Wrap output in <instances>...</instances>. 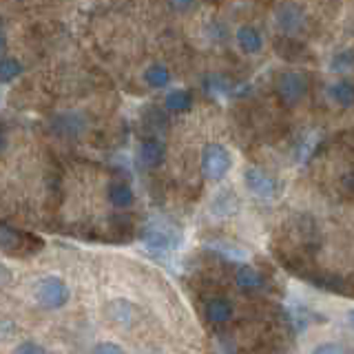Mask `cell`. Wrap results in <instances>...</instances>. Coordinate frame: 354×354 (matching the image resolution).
I'll return each instance as SVG.
<instances>
[{
	"mask_svg": "<svg viewBox=\"0 0 354 354\" xmlns=\"http://www.w3.org/2000/svg\"><path fill=\"white\" fill-rule=\"evenodd\" d=\"M42 246L44 241L31 232L0 224V252L11 254V257H29V254H36Z\"/></svg>",
	"mask_w": 354,
	"mask_h": 354,
	"instance_id": "1",
	"label": "cell"
},
{
	"mask_svg": "<svg viewBox=\"0 0 354 354\" xmlns=\"http://www.w3.org/2000/svg\"><path fill=\"white\" fill-rule=\"evenodd\" d=\"M33 297L40 308L44 310H60L69 304V286H66L60 277L49 274V277H42V279L36 283V290H33Z\"/></svg>",
	"mask_w": 354,
	"mask_h": 354,
	"instance_id": "2",
	"label": "cell"
},
{
	"mask_svg": "<svg viewBox=\"0 0 354 354\" xmlns=\"http://www.w3.org/2000/svg\"><path fill=\"white\" fill-rule=\"evenodd\" d=\"M232 166V160H230V153L226 147H221V144H208L202 153V171L208 180L213 182H219L224 180L226 173L230 171Z\"/></svg>",
	"mask_w": 354,
	"mask_h": 354,
	"instance_id": "3",
	"label": "cell"
},
{
	"mask_svg": "<svg viewBox=\"0 0 354 354\" xmlns=\"http://www.w3.org/2000/svg\"><path fill=\"white\" fill-rule=\"evenodd\" d=\"M306 88H308V84L301 73L283 71L279 77H277V91H279V97L290 106H295L299 100L306 95Z\"/></svg>",
	"mask_w": 354,
	"mask_h": 354,
	"instance_id": "4",
	"label": "cell"
},
{
	"mask_svg": "<svg viewBox=\"0 0 354 354\" xmlns=\"http://www.w3.org/2000/svg\"><path fill=\"white\" fill-rule=\"evenodd\" d=\"M232 313H235V308L224 297H208L204 301V319L215 330L226 328L232 321Z\"/></svg>",
	"mask_w": 354,
	"mask_h": 354,
	"instance_id": "5",
	"label": "cell"
},
{
	"mask_svg": "<svg viewBox=\"0 0 354 354\" xmlns=\"http://www.w3.org/2000/svg\"><path fill=\"white\" fill-rule=\"evenodd\" d=\"M243 182H246L252 195H257L261 199H272L277 195V182L261 169H248L243 173Z\"/></svg>",
	"mask_w": 354,
	"mask_h": 354,
	"instance_id": "6",
	"label": "cell"
},
{
	"mask_svg": "<svg viewBox=\"0 0 354 354\" xmlns=\"http://www.w3.org/2000/svg\"><path fill=\"white\" fill-rule=\"evenodd\" d=\"M235 283L237 288L248 297H257L266 290V279L263 274L252 268V266H239L237 272H235Z\"/></svg>",
	"mask_w": 354,
	"mask_h": 354,
	"instance_id": "7",
	"label": "cell"
},
{
	"mask_svg": "<svg viewBox=\"0 0 354 354\" xmlns=\"http://www.w3.org/2000/svg\"><path fill=\"white\" fill-rule=\"evenodd\" d=\"M144 241L151 250H158V252H166L175 246V232L169 226H162V224H151L144 232Z\"/></svg>",
	"mask_w": 354,
	"mask_h": 354,
	"instance_id": "8",
	"label": "cell"
},
{
	"mask_svg": "<svg viewBox=\"0 0 354 354\" xmlns=\"http://www.w3.org/2000/svg\"><path fill=\"white\" fill-rule=\"evenodd\" d=\"M138 155H140V162L147 166V169H155V166H160L164 160V147L158 140H147L140 144Z\"/></svg>",
	"mask_w": 354,
	"mask_h": 354,
	"instance_id": "9",
	"label": "cell"
},
{
	"mask_svg": "<svg viewBox=\"0 0 354 354\" xmlns=\"http://www.w3.org/2000/svg\"><path fill=\"white\" fill-rule=\"evenodd\" d=\"M277 20H279V27L286 31V33H297L304 25V14L301 9L295 7V5H286L279 9V14H277Z\"/></svg>",
	"mask_w": 354,
	"mask_h": 354,
	"instance_id": "10",
	"label": "cell"
},
{
	"mask_svg": "<svg viewBox=\"0 0 354 354\" xmlns=\"http://www.w3.org/2000/svg\"><path fill=\"white\" fill-rule=\"evenodd\" d=\"M237 42L246 53H257L263 47V40H261L259 31L254 27H241L237 31Z\"/></svg>",
	"mask_w": 354,
	"mask_h": 354,
	"instance_id": "11",
	"label": "cell"
},
{
	"mask_svg": "<svg viewBox=\"0 0 354 354\" xmlns=\"http://www.w3.org/2000/svg\"><path fill=\"white\" fill-rule=\"evenodd\" d=\"M109 202L115 208H129L133 204V191L127 184H113L109 188Z\"/></svg>",
	"mask_w": 354,
	"mask_h": 354,
	"instance_id": "12",
	"label": "cell"
},
{
	"mask_svg": "<svg viewBox=\"0 0 354 354\" xmlns=\"http://www.w3.org/2000/svg\"><path fill=\"white\" fill-rule=\"evenodd\" d=\"M144 80H147L153 88H162L171 82V73L164 64H153L147 69V73H144Z\"/></svg>",
	"mask_w": 354,
	"mask_h": 354,
	"instance_id": "13",
	"label": "cell"
},
{
	"mask_svg": "<svg viewBox=\"0 0 354 354\" xmlns=\"http://www.w3.org/2000/svg\"><path fill=\"white\" fill-rule=\"evenodd\" d=\"M193 104V95L184 91V88H177V91H171L166 95V106L171 111H188Z\"/></svg>",
	"mask_w": 354,
	"mask_h": 354,
	"instance_id": "14",
	"label": "cell"
},
{
	"mask_svg": "<svg viewBox=\"0 0 354 354\" xmlns=\"http://www.w3.org/2000/svg\"><path fill=\"white\" fill-rule=\"evenodd\" d=\"M330 95L335 97L339 104L350 106V104L354 102V88H352V82H348V80L337 82L335 86L330 88Z\"/></svg>",
	"mask_w": 354,
	"mask_h": 354,
	"instance_id": "15",
	"label": "cell"
},
{
	"mask_svg": "<svg viewBox=\"0 0 354 354\" xmlns=\"http://www.w3.org/2000/svg\"><path fill=\"white\" fill-rule=\"evenodd\" d=\"M22 71V66L18 60L14 58H7L0 62V82H11V80H16V77L20 75Z\"/></svg>",
	"mask_w": 354,
	"mask_h": 354,
	"instance_id": "16",
	"label": "cell"
},
{
	"mask_svg": "<svg viewBox=\"0 0 354 354\" xmlns=\"http://www.w3.org/2000/svg\"><path fill=\"white\" fill-rule=\"evenodd\" d=\"M11 354H51V352L38 341H22V343H18L16 350Z\"/></svg>",
	"mask_w": 354,
	"mask_h": 354,
	"instance_id": "17",
	"label": "cell"
},
{
	"mask_svg": "<svg viewBox=\"0 0 354 354\" xmlns=\"http://www.w3.org/2000/svg\"><path fill=\"white\" fill-rule=\"evenodd\" d=\"M313 354H352L346 346H341V343H319V346L313 350Z\"/></svg>",
	"mask_w": 354,
	"mask_h": 354,
	"instance_id": "18",
	"label": "cell"
},
{
	"mask_svg": "<svg viewBox=\"0 0 354 354\" xmlns=\"http://www.w3.org/2000/svg\"><path fill=\"white\" fill-rule=\"evenodd\" d=\"M352 66V51H341L332 58V71H348Z\"/></svg>",
	"mask_w": 354,
	"mask_h": 354,
	"instance_id": "19",
	"label": "cell"
},
{
	"mask_svg": "<svg viewBox=\"0 0 354 354\" xmlns=\"http://www.w3.org/2000/svg\"><path fill=\"white\" fill-rule=\"evenodd\" d=\"M91 354H127V352L113 341H102V343H97V346L93 348Z\"/></svg>",
	"mask_w": 354,
	"mask_h": 354,
	"instance_id": "20",
	"label": "cell"
},
{
	"mask_svg": "<svg viewBox=\"0 0 354 354\" xmlns=\"http://www.w3.org/2000/svg\"><path fill=\"white\" fill-rule=\"evenodd\" d=\"M171 5L177 11H186V9H191L195 5V0H171Z\"/></svg>",
	"mask_w": 354,
	"mask_h": 354,
	"instance_id": "21",
	"label": "cell"
},
{
	"mask_svg": "<svg viewBox=\"0 0 354 354\" xmlns=\"http://www.w3.org/2000/svg\"><path fill=\"white\" fill-rule=\"evenodd\" d=\"M5 147H7V140H5V133L0 131V153L5 151Z\"/></svg>",
	"mask_w": 354,
	"mask_h": 354,
	"instance_id": "22",
	"label": "cell"
},
{
	"mask_svg": "<svg viewBox=\"0 0 354 354\" xmlns=\"http://www.w3.org/2000/svg\"><path fill=\"white\" fill-rule=\"evenodd\" d=\"M3 44H5V38H3V33H0V49H3Z\"/></svg>",
	"mask_w": 354,
	"mask_h": 354,
	"instance_id": "23",
	"label": "cell"
}]
</instances>
